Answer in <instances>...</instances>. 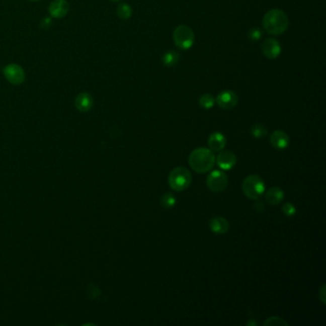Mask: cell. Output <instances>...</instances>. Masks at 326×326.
<instances>
[{
  "instance_id": "6da1fadb",
  "label": "cell",
  "mask_w": 326,
  "mask_h": 326,
  "mask_svg": "<svg viewBox=\"0 0 326 326\" xmlns=\"http://www.w3.org/2000/svg\"><path fill=\"white\" fill-rule=\"evenodd\" d=\"M264 30L271 35L279 36L282 35L289 26L288 16L282 10L273 9L264 15L262 20Z\"/></svg>"
},
{
  "instance_id": "7a4b0ae2",
  "label": "cell",
  "mask_w": 326,
  "mask_h": 326,
  "mask_svg": "<svg viewBox=\"0 0 326 326\" xmlns=\"http://www.w3.org/2000/svg\"><path fill=\"white\" fill-rule=\"evenodd\" d=\"M214 164L215 156L210 148L198 147L192 150L189 156V165L195 173H209Z\"/></svg>"
},
{
  "instance_id": "3957f363",
  "label": "cell",
  "mask_w": 326,
  "mask_h": 326,
  "mask_svg": "<svg viewBox=\"0 0 326 326\" xmlns=\"http://www.w3.org/2000/svg\"><path fill=\"white\" fill-rule=\"evenodd\" d=\"M265 183L263 179L256 174L247 176L242 183V192L251 200H259L265 192Z\"/></svg>"
},
{
  "instance_id": "277c9868",
  "label": "cell",
  "mask_w": 326,
  "mask_h": 326,
  "mask_svg": "<svg viewBox=\"0 0 326 326\" xmlns=\"http://www.w3.org/2000/svg\"><path fill=\"white\" fill-rule=\"evenodd\" d=\"M192 176L190 171L184 167L173 169L169 175L170 187L175 192H183L192 184Z\"/></svg>"
},
{
  "instance_id": "5b68a950",
  "label": "cell",
  "mask_w": 326,
  "mask_h": 326,
  "mask_svg": "<svg viewBox=\"0 0 326 326\" xmlns=\"http://www.w3.org/2000/svg\"><path fill=\"white\" fill-rule=\"evenodd\" d=\"M194 33L191 27L187 25H179L173 31V41L175 45L181 50H189L194 43Z\"/></svg>"
},
{
  "instance_id": "8992f818",
  "label": "cell",
  "mask_w": 326,
  "mask_h": 326,
  "mask_svg": "<svg viewBox=\"0 0 326 326\" xmlns=\"http://www.w3.org/2000/svg\"><path fill=\"white\" fill-rule=\"evenodd\" d=\"M2 73L7 82L13 86H20L25 82L26 74L24 69L19 64L10 63L2 69Z\"/></svg>"
},
{
  "instance_id": "52a82bcc",
  "label": "cell",
  "mask_w": 326,
  "mask_h": 326,
  "mask_svg": "<svg viewBox=\"0 0 326 326\" xmlns=\"http://www.w3.org/2000/svg\"><path fill=\"white\" fill-rule=\"evenodd\" d=\"M227 186L228 176L221 171H213L207 177V187L211 192H223Z\"/></svg>"
},
{
  "instance_id": "ba28073f",
  "label": "cell",
  "mask_w": 326,
  "mask_h": 326,
  "mask_svg": "<svg viewBox=\"0 0 326 326\" xmlns=\"http://www.w3.org/2000/svg\"><path fill=\"white\" fill-rule=\"evenodd\" d=\"M215 102L222 109L229 110L236 106L238 103V97L236 95V93H234L231 90H225L219 93Z\"/></svg>"
},
{
  "instance_id": "9c48e42d",
  "label": "cell",
  "mask_w": 326,
  "mask_h": 326,
  "mask_svg": "<svg viewBox=\"0 0 326 326\" xmlns=\"http://www.w3.org/2000/svg\"><path fill=\"white\" fill-rule=\"evenodd\" d=\"M70 10V5L67 0H53L49 5L48 12L54 19H63L67 16Z\"/></svg>"
},
{
  "instance_id": "30bf717a",
  "label": "cell",
  "mask_w": 326,
  "mask_h": 326,
  "mask_svg": "<svg viewBox=\"0 0 326 326\" xmlns=\"http://www.w3.org/2000/svg\"><path fill=\"white\" fill-rule=\"evenodd\" d=\"M217 166L223 171H230L236 164V156L230 150H221L215 158Z\"/></svg>"
},
{
  "instance_id": "8fae6325",
  "label": "cell",
  "mask_w": 326,
  "mask_h": 326,
  "mask_svg": "<svg viewBox=\"0 0 326 326\" xmlns=\"http://www.w3.org/2000/svg\"><path fill=\"white\" fill-rule=\"evenodd\" d=\"M262 53L269 59L278 58L281 53L280 43L277 39H267L262 43Z\"/></svg>"
},
{
  "instance_id": "7c38bea8",
  "label": "cell",
  "mask_w": 326,
  "mask_h": 326,
  "mask_svg": "<svg viewBox=\"0 0 326 326\" xmlns=\"http://www.w3.org/2000/svg\"><path fill=\"white\" fill-rule=\"evenodd\" d=\"M270 143L278 150L285 149L290 144V138L286 132L282 130H276L270 137Z\"/></svg>"
},
{
  "instance_id": "4fadbf2b",
  "label": "cell",
  "mask_w": 326,
  "mask_h": 326,
  "mask_svg": "<svg viewBox=\"0 0 326 326\" xmlns=\"http://www.w3.org/2000/svg\"><path fill=\"white\" fill-rule=\"evenodd\" d=\"M94 106V99L89 93H79L75 100V106L80 112H88Z\"/></svg>"
},
{
  "instance_id": "5bb4252c",
  "label": "cell",
  "mask_w": 326,
  "mask_h": 326,
  "mask_svg": "<svg viewBox=\"0 0 326 326\" xmlns=\"http://www.w3.org/2000/svg\"><path fill=\"white\" fill-rule=\"evenodd\" d=\"M227 144V139L220 132H214L210 135L208 139V145L211 151L219 152L223 150Z\"/></svg>"
},
{
  "instance_id": "9a60e30c",
  "label": "cell",
  "mask_w": 326,
  "mask_h": 326,
  "mask_svg": "<svg viewBox=\"0 0 326 326\" xmlns=\"http://www.w3.org/2000/svg\"><path fill=\"white\" fill-rule=\"evenodd\" d=\"M265 193V200L269 205L277 206L284 199V192L279 187H272Z\"/></svg>"
},
{
  "instance_id": "2e32d148",
  "label": "cell",
  "mask_w": 326,
  "mask_h": 326,
  "mask_svg": "<svg viewBox=\"0 0 326 326\" xmlns=\"http://www.w3.org/2000/svg\"><path fill=\"white\" fill-rule=\"evenodd\" d=\"M210 228L216 234H224L230 229V223L225 217L217 216L210 221Z\"/></svg>"
},
{
  "instance_id": "e0dca14e",
  "label": "cell",
  "mask_w": 326,
  "mask_h": 326,
  "mask_svg": "<svg viewBox=\"0 0 326 326\" xmlns=\"http://www.w3.org/2000/svg\"><path fill=\"white\" fill-rule=\"evenodd\" d=\"M180 59V56L175 51H169L165 53L162 57V62L164 65L167 67H173L175 66Z\"/></svg>"
},
{
  "instance_id": "ac0fdd59",
  "label": "cell",
  "mask_w": 326,
  "mask_h": 326,
  "mask_svg": "<svg viewBox=\"0 0 326 326\" xmlns=\"http://www.w3.org/2000/svg\"><path fill=\"white\" fill-rule=\"evenodd\" d=\"M132 8L126 4V3H122L118 6L117 8V16L121 19V20H129L132 16Z\"/></svg>"
},
{
  "instance_id": "d6986e66",
  "label": "cell",
  "mask_w": 326,
  "mask_h": 326,
  "mask_svg": "<svg viewBox=\"0 0 326 326\" xmlns=\"http://www.w3.org/2000/svg\"><path fill=\"white\" fill-rule=\"evenodd\" d=\"M251 133L255 138L261 139L268 134V130L264 125L261 124H256L251 127Z\"/></svg>"
},
{
  "instance_id": "ffe728a7",
  "label": "cell",
  "mask_w": 326,
  "mask_h": 326,
  "mask_svg": "<svg viewBox=\"0 0 326 326\" xmlns=\"http://www.w3.org/2000/svg\"><path fill=\"white\" fill-rule=\"evenodd\" d=\"M160 203H161V206L165 209H171V208H173L175 206L176 198L174 197L173 193L167 192L161 197Z\"/></svg>"
},
{
  "instance_id": "44dd1931",
  "label": "cell",
  "mask_w": 326,
  "mask_h": 326,
  "mask_svg": "<svg viewBox=\"0 0 326 326\" xmlns=\"http://www.w3.org/2000/svg\"><path fill=\"white\" fill-rule=\"evenodd\" d=\"M215 104V99L211 94H204L199 99V105L202 108L211 109Z\"/></svg>"
},
{
  "instance_id": "7402d4cb",
  "label": "cell",
  "mask_w": 326,
  "mask_h": 326,
  "mask_svg": "<svg viewBox=\"0 0 326 326\" xmlns=\"http://www.w3.org/2000/svg\"><path fill=\"white\" fill-rule=\"evenodd\" d=\"M263 325L265 326H287L288 322L285 321L283 318L278 316H271L267 318V320L264 321Z\"/></svg>"
},
{
  "instance_id": "603a6c76",
  "label": "cell",
  "mask_w": 326,
  "mask_h": 326,
  "mask_svg": "<svg viewBox=\"0 0 326 326\" xmlns=\"http://www.w3.org/2000/svg\"><path fill=\"white\" fill-rule=\"evenodd\" d=\"M281 210H282L283 214L285 216H287V217H292V216H294L297 213V208L292 203H290V202L283 204Z\"/></svg>"
},
{
  "instance_id": "cb8c5ba5",
  "label": "cell",
  "mask_w": 326,
  "mask_h": 326,
  "mask_svg": "<svg viewBox=\"0 0 326 326\" xmlns=\"http://www.w3.org/2000/svg\"><path fill=\"white\" fill-rule=\"evenodd\" d=\"M249 39L253 41H257V40H259L261 39L262 37V32L261 30L259 29V28H253L249 31Z\"/></svg>"
},
{
  "instance_id": "d4e9b609",
  "label": "cell",
  "mask_w": 326,
  "mask_h": 326,
  "mask_svg": "<svg viewBox=\"0 0 326 326\" xmlns=\"http://www.w3.org/2000/svg\"><path fill=\"white\" fill-rule=\"evenodd\" d=\"M325 284H323L319 289V291H318V298H319V300L321 301L322 304H325Z\"/></svg>"
},
{
  "instance_id": "484cf974",
  "label": "cell",
  "mask_w": 326,
  "mask_h": 326,
  "mask_svg": "<svg viewBox=\"0 0 326 326\" xmlns=\"http://www.w3.org/2000/svg\"><path fill=\"white\" fill-rule=\"evenodd\" d=\"M259 323L257 322V321H249L248 323H247V325H258Z\"/></svg>"
},
{
  "instance_id": "4316f807",
  "label": "cell",
  "mask_w": 326,
  "mask_h": 326,
  "mask_svg": "<svg viewBox=\"0 0 326 326\" xmlns=\"http://www.w3.org/2000/svg\"><path fill=\"white\" fill-rule=\"evenodd\" d=\"M110 1H113V2H118V1H121V0H110Z\"/></svg>"
},
{
  "instance_id": "83f0119b",
  "label": "cell",
  "mask_w": 326,
  "mask_h": 326,
  "mask_svg": "<svg viewBox=\"0 0 326 326\" xmlns=\"http://www.w3.org/2000/svg\"><path fill=\"white\" fill-rule=\"evenodd\" d=\"M29 1H39V0H29Z\"/></svg>"
}]
</instances>
